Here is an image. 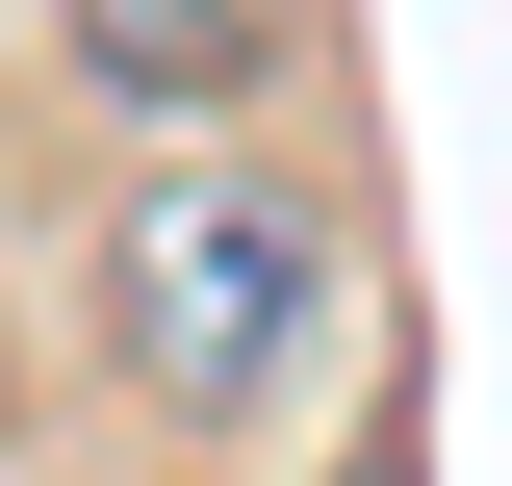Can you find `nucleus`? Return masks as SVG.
<instances>
[{
    "instance_id": "nucleus-4",
    "label": "nucleus",
    "mask_w": 512,
    "mask_h": 486,
    "mask_svg": "<svg viewBox=\"0 0 512 486\" xmlns=\"http://www.w3.org/2000/svg\"><path fill=\"white\" fill-rule=\"evenodd\" d=\"M0 410H26V333H0Z\"/></svg>"
},
{
    "instance_id": "nucleus-3",
    "label": "nucleus",
    "mask_w": 512,
    "mask_h": 486,
    "mask_svg": "<svg viewBox=\"0 0 512 486\" xmlns=\"http://www.w3.org/2000/svg\"><path fill=\"white\" fill-rule=\"evenodd\" d=\"M333 486H436V461H410V435H359V461H333Z\"/></svg>"
},
{
    "instance_id": "nucleus-1",
    "label": "nucleus",
    "mask_w": 512,
    "mask_h": 486,
    "mask_svg": "<svg viewBox=\"0 0 512 486\" xmlns=\"http://www.w3.org/2000/svg\"><path fill=\"white\" fill-rule=\"evenodd\" d=\"M333 333H359V205L333 180H282V154H154V180L103 205V359L180 435H282Z\"/></svg>"
},
{
    "instance_id": "nucleus-2",
    "label": "nucleus",
    "mask_w": 512,
    "mask_h": 486,
    "mask_svg": "<svg viewBox=\"0 0 512 486\" xmlns=\"http://www.w3.org/2000/svg\"><path fill=\"white\" fill-rule=\"evenodd\" d=\"M52 52L103 77L128 128H231L256 77H282V0H52Z\"/></svg>"
}]
</instances>
